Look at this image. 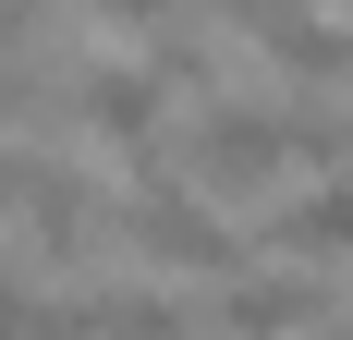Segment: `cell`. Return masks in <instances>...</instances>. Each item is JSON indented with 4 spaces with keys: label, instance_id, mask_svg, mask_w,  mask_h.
<instances>
[{
    "label": "cell",
    "instance_id": "obj_7",
    "mask_svg": "<svg viewBox=\"0 0 353 340\" xmlns=\"http://www.w3.org/2000/svg\"><path fill=\"white\" fill-rule=\"evenodd\" d=\"M85 25H110V36H159V25H171V0H85Z\"/></svg>",
    "mask_w": 353,
    "mask_h": 340
},
{
    "label": "cell",
    "instance_id": "obj_11",
    "mask_svg": "<svg viewBox=\"0 0 353 340\" xmlns=\"http://www.w3.org/2000/svg\"><path fill=\"white\" fill-rule=\"evenodd\" d=\"M329 328H341V340H353V304H341V316H329Z\"/></svg>",
    "mask_w": 353,
    "mask_h": 340
},
{
    "label": "cell",
    "instance_id": "obj_5",
    "mask_svg": "<svg viewBox=\"0 0 353 340\" xmlns=\"http://www.w3.org/2000/svg\"><path fill=\"white\" fill-rule=\"evenodd\" d=\"M268 243L292 268H341L353 255V170H305L281 206H268Z\"/></svg>",
    "mask_w": 353,
    "mask_h": 340
},
{
    "label": "cell",
    "instance_id": "obj_1",
    "mask_svg": "<svg viewBox=\"0 0 353 340\" xmlns=\"http://www.w3.org/2000/svg\"><path fill=\"white\" fill-rule=\"evenodd\" d=\"M292 170H317V158H305V109H292V98H268V109L208 98V109H195V134H183V182H195L208 206L281 195Z\"/></svg>",
    "mask_w": 353,
    "mask_h": 340
},
{
    "label": "cell",
    "instance_id": "obj_8",
    "mask_svg": "<svg viewBox=\"0 0 353 340\" xmlns=\"http://www.w3.org/2000/svg\"><path fill=\"white\" fill-rule=\"evenodd\" d=\"M37 316H49V304H37V292H25V268L0 255V340H37Z\"/></svg>",
    "mask_w": 353,
    "mask_h": 340
},
{
    "label": "cell",
    "instance_id": "obj_9",
    "mask_svg": "<svg viewBox=\"0 0 353 340\" xmlns=\"http://www.w3.org/2000/svg\"><path fill=\"white\" fill-rule=\"evenodd\" d=\"M208 12H219V25H244V36H281L305 0H208Z\"/></svg>",
    "mask_w": 353,
    "mask_h": 340
},
{
    "label": "cell",
    "instance_id": "obj_12",
    "mask_svg": "<svg viewBox=\"0 0 353 340\" xmlns=\"http://www.w3.org/2000/svg\"><path fill=\"white\" fill-rule=\"evenodd\" d=\"M0 182H12V146H0Z\"/></svg>",
    "mask_w": 353,
    "mask_h": 340
},
{
    "label": "cell",
    "instance_id": "obj_6",
    "mask_svg": "<svg viewBox=\"0 0 353 340\" xmlns=\"http://www.w3.org/2000/svg\"><path fill=\"white\" fill-rule=\"evenodd\" d=\"M85 316H98L110 340H208V316L183 304V292H159V279H98Z\"/></svg>",
    "mask_w": 353,
    "mask_h": 340
},
{
    "label": "cell",
    "instance_id": "obj_10",
    "mask_svg": "<svg viewBox=\"0 0 353 340\" xmlns=\"http://www.w3.org/2000/svg\"><path fill=\"white\" fill-rule=\"evenodd\" d=\"M37 25H49V0H0V61H25Z\"/></svg>",
    "mask_w": 353,
    "mask_h": 340
},
{
    "label": "cell",
    "instance_id": "obj_4",
    "mask_svg": "<svg viewBox=\"0 0 353 340\" xmlns=\"http://www.w3.org/2000/svg\"><path fill=\"white\" fill-rule=\"evenodd\" d=\"M317 316H341V304H329V279H292V268H244V279H219L208 328H219V340H305Z\"/></svg>",
    "mask_w": 353,
    "mask_h": 340
},
{
    "label": "cell",
    "instance_id": "obj_2",
    "mask_svg": "<svg viewBox=\"0 0 353 340\" xmlns=\"http://www.w3.org/2000/svg\"><path fill=\"white\" fill-rule=\"evenodd\" d=\"M110 243H134L146 268H183V279H244V243L171 158H134V195L110 206Z\"/></svg>",
    "mask_w": 353,
    "mask_h": 340
},
{
    "label": "cell",
    "instance_id": "obj_3",
    "mask_svg": "<svg viewBox=\"0 0 353 340\" xmlns=\"http://www.w3.org/2000/svg\"><path fill=\"white\" fill-rule=\"evenodd\" d=\"M171 98H183V85L146 61V49H134V61H85V73H73V122H85L98 146H122V158H159Z\"/></svg>",
    "mask_w": 353,
    "mask_h": 340
}]
</instances>
